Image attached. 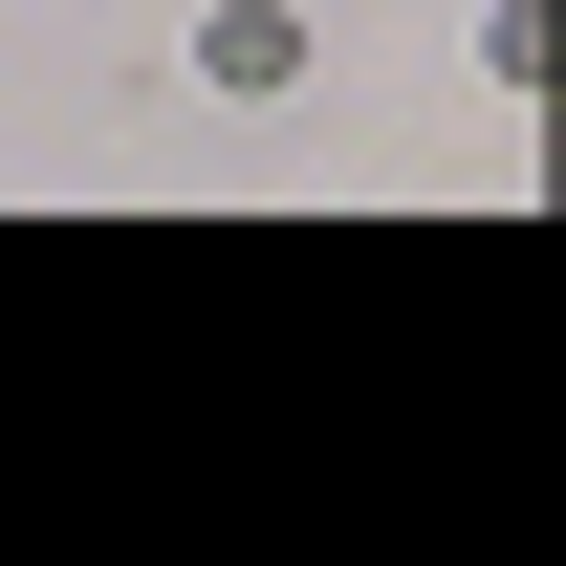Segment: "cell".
Masks as SVG:
<instances>
[{
	"label": "cell",
	"instance_id": "cell-1",
	"mask_svg": "<svg viewBox=\"0 0 566 566\" xmlns=\"http://www.w3.org/2000/svg\"><path fill=\"white\" fill-rule=\"evenodd\" d=\"M197 87H305V22H283V0H218V22H197Z\"/></svg>",
	"mask_w": 566,
	"mask_h": 566
},
{
	"label": "cell",
	"instance_id": "cell-2",
	"mask_svg": "<svg viewBox=\"0 0 566 566\" xmlns=\"http://www.w3.org/2000/svg\"><path fill=\"white\" fill-rule=\"evenodd\" d=\"M480 66H501V87H566V0H501V22H480Z\"/></svg>",
	"mask_w": 566,
	"mask_h": 566
}]
</instances>
